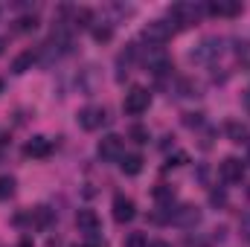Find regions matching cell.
<instances>
[{"label":"cell","instance_id":"2","mask_svg":"<svg viewBox=\"0 0 250 247\" xmlns=\"http://www.w3.org/2000/svg\"><path fill=\"white\" fill-rule=\"evenodd\" d=\"M148 105H151V93L146 90V87H131L128 93H125V114H131V117H140V114H146L148 111Z\"/></svg>","mask_w":250,"mask_h":247},{"label":"cell","instance_id":"11","mask_svg":"<svg viewBox=\"0 0 250 247\" xmlns=\"http://www.w3.org/2000/svg\"><path fill=\"white\" fill-rule=\"evenodd\" d=\"M114 221H120V224H128V221H134V215H137V206H134V201L131 198H125V195H117L114 198Z\"/></svg>","mask_w":250,"mask_h":247},{"label":"cell","instance_id":"20","mask_svg":"<svg viewBox=\"0 0 250 247\" xmlns=\"http://www.w3.org/2000/svg\"><path fill=\"white\" fill-rule=\"evenodd\" d=\"M227 134L233 137V143H242V140L248 137V128H245V125H239V123H230V125H227Z\"/></svg>","mask_w":250,"mask_h":247},{"label":"cell","instance_id":"15","mask_svg":"<svg viewBox=\"0 0 250 247\" xmlns=\"http://www.w3.org/2000/svg\"><path fill=\"white\" fill-rule=\"evenodd\" d=\"M35 59H38V56H35L32 50H23V53H21V56H18L15 62H12V73H15V76H21V73L32 70V64H35Z\"/></svg>","mask_w":250,"mask_h":247},{"label":"cell","instance_id":"8","mask_svg":"<svg viewBox=\"0 0 250 247\" xmlns=\"http://www.w3.org/2000/svg\"><path fill=\"white\" fill-rule=\"evenodd\" d=\"M207 12L212 18H236V15H242V3L239 0H209Z\"/></svg>","mask_w":250,"mask_h":247},{"label":"cell","instance_id":"31","mask_svg":"<svg viewBox=\"0 0 250 247\" xmlns=\"http://www.w3.org/2000/svg\"><path fill=\"white\" fill-rule=\"evenodd\" d=\"M3 50H6V41H3V38H0V56H3Z\"/></svg>","mask_w":250,"mask_h":247},{"label":"cell","instance_id":"34","mask_svg":"<svg viewBox=\"0 0 250 247\" xmlns=\"http://www.w3.org/2000/svg\"><path fill=\"white\" fill-rule=\"evenodd\" d=\"M0 247H3V245H0Z\"/></svg>","mask_w":250,"mask_h":247},{"label":"cell","instance_id":"4","mask_svg":"<svg viewBox=\"0 0 250 247\" xmlns=\"http://www.w3.org/2000/svg\"><path fill=\"white\" fill-rule=\"evenodd\" d=\"M96 151H99V157H102V160H123L125 140L120 137V134H108V137H102V140H99Z\"/></svg>","mask_w":250,"mask_h":247},{"label":"cell","instance_id":"30","mask_svg":"<svg viewBox=\"0 0 250 247\" xmlns=\"http://www.w3.org/2000/svg\"><path fill=\"white\" fill-rule=\"evenodd\" d=\"M151 247H172V245H169V242H154Z\"/></svg>","mask_w":250,"mask_h":247},{"label":"cell","instance_id":"6","mask_svg":"<svg viewBox=\"0 0 250 247\" xmlns=\"http://www.w3.org/2000/svg\"><path fill=\"white\" fill-rule=\"evenodd\" d=\"M218 175H221L224 184H242L245 181V163L239 157H227V160H221Z\"/></svg>","mask_w":250,"mask_h":247},{"label":"cell","instance_id":"28","mask_svg":"<svg viewBox=\"0 0 250 247\" xmlns=\"http://www.w3.org/2000/svg\"><path fill=\"white\" fill-rule=\"evenodd\" d=\"M209 201H212V204H224V192H212Z\"/></svg>","mask_w":250,"mask_h":247},{"label":"cell","instance_id":"17","mask_svg":"<svg viewBox=\"0 0 250 247\" xmlns=\"http://www.w3.org/2000/svg\"><path fill=\"white\" fill-rule=\"evenodd\" d=\"M12 195H15V178L0 175V201H6V198H12Z\"/></svg>","mask_w":250,"mask_h":247},{"label":"cell","instance_id":"26","mask_svg":"<svg viewBox=\"0 0 250 247\" xmlns=\"http://www.w3.org/2000/svg\"><path fill=\"white\" fill-rule=\"evenodd\" d=\"M79 247H105V242H102L99 236H93V239H87L84 245H79Z\"/></svg>","mask_w":250,"mask_h":247},{"label":"cell","instance_id":"23","mask_svg":"<svg viewBox=\"0 0 250 247\" xmlns=\"http://www.w3.org/2000/svg\"><path fill=\"white\" fill-rule=\"evenodd\" d=\"M90 18H93V15H90L87 9H79V12H76V23H73V26L84 29V26H90Z\"/></svg>","mask_w":250,"mask_h":247},{"label":"cell","instance_id":"5","mask_svg":"<svg viewBox=\"0 0 250 247\" xmlns=\"http://www.w3.org/2000/svg\"><path fill=\"white\" fill-rule=\"evenodd\" d=\"M143 64H146V70H148V73H154V76L172 73V59H169V56H166L160 47L148 50V53H146V59H143Z\"/></svg>","mask_w":250,"mask_h":247},{"label":"cell","instance_id":"27","mask_svg":"<svg viewBox=\"0 0 250 247\" xmlns=\"http://www.w3.org/2000/svg\"><path fill=\"white\" fill-rule=\"evenodd\" d=\"M187 160H189V157H187V154H184V151H181V154H175V157H172L169 163H172V166H184Z\"/></svg>","mask_w":250,"mask_h":247},{"label":"cell","instance_id":"9","mask_svg":"<svg viewBox=\"0 0 250 247\" xmlns=\"http://www.w3.org/2000/svg\"><path fill=\"white\" fill-rule=\"evenodd\" d=\"M23 154L32 157V160H47L53 154V143L47 137H32L26 145H23Z\"/></svg>","mask_w":250,"mask_h":247},{"label":"cell","instance_id":"32","mask_svg":"<svg viewBox=\"0 0 250 247\" xmlns=\"http://www.w3.org/2000/svg\"><path fill=\"white\" fill-rule=\"evenodd\" d=\"M0 93H3V79H0Z\"/></svg>","mask_w":250,"mask_h":247},{"label":"cell","instance_id":"24","mask_svg":"<svg viewBox=\"0 0 250 247\" xmlns=\"http://www.w3.org/2000/svg\"><path fill=\"white\" fill-rule=\"evenodd\" d=\"M93 38L96 41H111V26H96L93 29Z\"/></svg>","mask_w":250,"mask_h":247},{"label":"cell","instance_id":"12","mask_svg":"<svg viewBox=\"0 0 250 247\" xmlns=\"http://www.w3.org/2000/svg\"><path fill=\"white\" fill-rule=\"evenodd\" d=\"M172 221H175V224H181V227H192V224H198V221H201V212H198V206L184 204V206H178V209L172 212Z\"/></svg>","mask_w":250,"mask_h":247},{"label":"cell","instance_id":"25","mask_svg":"<svg viewBox=\"0 0 250 247\" xmlns=\"http://www.w3.org/2000/svg\"><path fill=\"white\" fill-rule=\"evenodd\" d=\"M242 236H245V239L250 242V212L245 215V218H242Z\"/></svg>","mask_w":250,"mask_h":247},{"label":"cell","instance_id":"3","mask_svg":"<svg viewBox=\"0 0 250 247\" xmlns=\"http://www.w3.org/2000/svg\"><path fill=\"white\" fill-rule=\"evenodd\" d=\"M172 32H175V26L166 23V21H151V23L143 26V38H146L151 47H163V44L172 38Z\"/></svg>","mask_w":250,"mask_h":247},{"label":"cell","instance_id":"21","mask_svg":"<svg viewBox=\"0 0 250 247\" xmlns=\"http://www.w3.org/2000/svg\"><path fill=\"white\" fill-rule=\"evenodd\" d=\"M128 137H131L134 143H140V145H143V143H148V128H143V125H134V128L128 131Z\"/></svg>","mask_w":250,"mask_h":247},{"label":"cell","instance_id":"33","mask_svg":"<svg viewBox=\"0 0 250 247\" xmlns=\"http://www.w3.org/2000/svg\"><path fill=\"white\" fill-rule=\"evenodd\" d=\"M248 163H250V157H248Z\"/></svg>","mask_w":250,"mask_h":247},{"label":"cell","instance_id":"7","mask_svg":"<svg viewBox=\"0 0 250 247\" xmlns=\"http://www.w3.org/2000/svg\"><path fill=\"white\" fill-rule=\"evenodd\" d=\"M76 227H79V233H84L87 239H93V236H99V215L93 212V209H79L76 212Z\"/></svg>","mask_w":250,"mask_h":247},{"label":"cell","instance_id":"1","mask_svg":"<svg viewBox=\"0 0 250 247\" xmlns=\"http://www.w3.org/2000/svg\"><path fill=\"white\" fill-rule=\"evenodd\" d=\"M169 15H172V21L178 23V29H189V26H195V23L201 21L204 9H201L198 3H192V0H181V3H172Z\"/></svg>","mask_w":250,"mask_h":247},{"label":"cell","instance_id":"10","mask_svg":"<svg viewBox=\"0 0 250 247\" xmlns=\"http://www.w3.org/2000/svg\"><path fill=\"white\" fill-rule=\"evenodd\" d=\"M76 120H79V125H82L84 131H96L99 125L105 123V111H102V108H96V105H87V108H82V111H79V117H76Z\"/></svg>","mask_w":250,"mask_h":247},{"label":"cell","instance_id":"16","mask_svg":"<svg viewBox=\"0 0 250 247\" xmlns=\"http://www.w3.org/2000/svg\"><path fill=\"white\" fill-rule=\"evenodd\" d=\"M29 221H32L35 227H47V224L53 221V209H50V206H35V209L29 212Z\"/></svg>","mask_w":250,"mask_h":247},{"label":"cell","instance_id":"18","mask_svg":"<svg viewBox=\"0 0 250 247\" xmlns=\"http://www.w3.org/2000/svg\"><path fill=\"white\" fill-rule=\"evenodd\" d=\"M123 247H148V239H146L143 233H128L125 242H123Z\"/></svg>","mask_w":250,"mask_h":247},{"label":"cell","instance_id":"29","mask_svg":"<svg viewBox=\"0 0 250 247\" xmlns=\"http://www.w3.org/2000/svg\"><path fill=\"white\" fill-rule=\"evenodd\" d=\"M18 247H32V242H29V239L23 236V239H21V245H18Z\"/></svg>","mask_w":250,"mask_h":247},{"label":"cell","instance_id":"22","mask_svg":"<svg viewBox=\"0 0 250 247\" xmlns=\"http://www.w3.org/2000/svg\"><path fill=\"white\" fill-rule=\"evenodd\" d=\"M35 26H38V21H35V18H18V23H15V29H18V32H32Z\"/></svg>","mask_w":250,"mask_h":247},{"label":"cell","instance_id":"19","mask_svg":"<svg viewBox=\"0 0 250 247\" xmlns=\"http://www.w3.org/2000/svg\"><path fill=\"white\" fill-rule=\"evenodd\" d=\"M175 198V189L172 186H154V201H160V204H166V201H172Z\"/></svg>","mask_w":250,"mask_h":247},{"label":"cell","instance_id":"13","mask_svg":"<svg viewBox=\"0 0 250 247\" xmlns=\"http://www.w3.org/2000/svg\"><path fill=\"white\" fill-rule=\"evenodd\" d=\"M215 56H221V41H218V38H207V41L192 53L195 62H212Z\"/></svg>","mask_w":250,"mask_h":247},{"label":"cell","instance_id":"14","mask_svg":"<svg viewBox=\"0 0 250 247\" xmlns=\"http://www.w3.org/2000/svg\"><path fill=\"white\" fill-rule=\"evenodd\" d=\"M120 169H123V175H128V178L140 175V172H143V157H140V154H123Z\"/></svg>","mask_w":250,"mask_h":247}]
</instances>
